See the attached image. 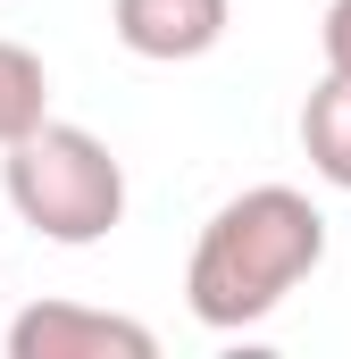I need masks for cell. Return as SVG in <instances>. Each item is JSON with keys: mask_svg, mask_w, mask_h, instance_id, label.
Instances as JSON below:
<instances>
[{"mask_svg": "<svg viewBox=\"0 0 351 359\" xmlns=\"http://www.w3.org/2000/svg\"><path fill=\"white\" fill-rule=\"evenodd\" d=\"M159 334L143 318L84 309V301H34L8 326V359H151Z\"/></svg>", "mask_w": 351, "mask_h": 359, "instance_id": "3957f363", "label": "cell"}, {"mask_svg": "<svg viewBox=\"0 0 351 359\" xmlns=\"http://www.w3.org/2000/svg\"><path fill=\"white\" fill-rule=\"evenodd\" d=\"M0 192L59 251H84L100 234H117V217H126V168H117V151L100 134H84V126H59V117H42L25 142H8Z\"/></svg>", "mask_w": 351, "mask_h": 359, "instance_id": "7a4b0ae2", "label": "cell"}, {"mask_svg": "<svg viewBox=\"0 0 351 359\" xmlns=\"http://www.w3.org/2000/svg\"><path fill=\"white\" fill-rule=\"evenodd\" d=\"M42 117H51V76H42V59H34L25 42H0V151L25 142Z\"/></svg>", "mask_w": 351, "mask_h": 359, "instance_id": "8992f818", "label": "cell"}, {"mask_svg": "<svg viewBox=\"0 0 351 359\" xmlns=\"http://www.w3.org/2000/svg\"><path fill=\"white\" fill-rule=\"evenodd\" d=\"M318 50H326V67L351 76V0H326V25H318Z\"/></svg>", "mask_w": 351, "mask_h": 359, "instance_id": "52a82bcc", "label": "cell"}, {"mask_svg": "<svg viewBox=\"0 0 351 359\" xmlns=\"http://www.w3.org/2000/svg\"><path fill=\"white\" fill-rule=\"evenodd\" d=\"M234 25V0H109V34L151 59V67H184V59H209Z\"/></svg>", "mask_w": 351, "mask_h": 359, "instance_id": "277c9868", "label": "cell"}, {"mask_svg": "<svg viewBox=\"0 0 351 359\" xmlns=\"http://www.w3.org/2000/svg\"><path fill=\"white\" fill-rule=\"evenodd\" d=\"M318 259H326V209L293 184H251L201 226L184 259V309L218 334L260 326L318 276Z\"/></svg>", "mask_w": 351, "mask_h": 359, "instance_id": "6da1fadb", "label": "cell"}, {"mask_svg": "<svg viewBox=\"0 0 351 359\" xmlns=\"http://www.w3.org/2000/svg\"><path fill=\"white\" fill-rule=\"evenodd\" d=\"M301 151H310V168L335 184V192H351V76H318V92L301 100Z\"/></svg>", "mask_w": 351, "mask_h": 359, "instance_id": "5b68a950", "label": "cell"}]
</instances>
